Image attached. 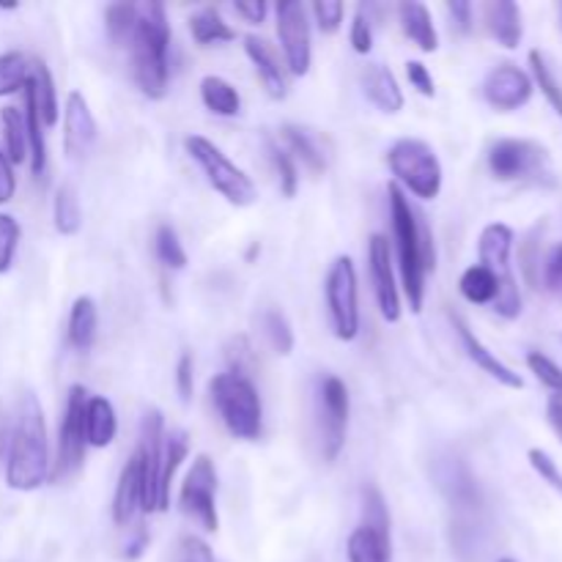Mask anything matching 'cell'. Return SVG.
<instances>
[{
  "mask_svg": "<svg viewBox=\"0 0 562 562\" xmlns=\"http://www.w3.org/2000/svg\"><path fill=\"white\" fill-rule=\"evenodd\" d=\"M390 220H393L395 250H398V272L404 294L412 311L420 313L426 302V274L437 269V252L431 245V231L417 220L409 198L398 184H387Z\"/></svg>",
  "mask_w": 562,
  "mask_h": 562,
  "instance_id": "6da1fadb",
  "label": "cell"
},
{
  "mask_svg": "<svg viewBox=\"0 0 562 562\" xmlns=\"http://www.w3.org/2000/svg\"><path fill=\"white\" fill-rule=\"evenodd\" d=\"M49 481V445L42 404L33 393H25L16 406V420L9 431L5 453V483L14 492H36Z\"/></svg>",
  "mask_w": 562,
  "mask_h": 562,
  "instance_id": "7a4b0ae2",
  "label": "cell"
},
{
  "mask_svg": "<svg viewBox=\"0 0 562 562\" xmlns=\"http://www.w3.org/2000/svg\"><path fill=\"white\" fill-rule=\"evenodd\" d=\"M132 77L143 97L165 99L170 80V22L162 3H148L140 9L137 27L130 42Z\"/></svg>",
  "mask_w": 562,
  "mask_h": 562,
  "instance_id": "3957f363",
  "label": "cell"
},
{
  "mask_svg": "<svg viewBox=\"0 0 562 562\" xmlns=\"http://www.w3.org/2000/svg\"><path fill=\"white\" fill-rule=\"evenodd\" d=\"M209 395L228 434L241 442H256L263 431V406L250 376L223 371L209 382Z\"/></svg>",
  "mask_w": 562,
  "mask_h": 562,
  "instance_id": "277c9868",
  "label": "cell"
},
{
  "mask_svg": "<svg viewBox=\"0 0 562 562\" xmlns=\"http://www.w3.org/2000/svg\"><path fill=\"white\" fill-rule=\"evenodd\" d=\"M387 165L404 192H412L420 201H434L442 192V162L437 151L420 137H401L390 146Z\"/></svg>",
  "mask_w": 562,
  "mask_h": 562,
  "instance_id": "5b68a950",
  "label": "cell"
},
{
  "mask_svg": "<svg viewBox=\"0 0 562 562\" xmlns=\"http://www.w3.org/2000/svg\"><path fill=\"white\" fill-rule=\"evenodd\" d=\"M184 151L190 154L192 162L203 170L206 181L212 184L214 192L225 198L231 206H252L258 201V190L252 184L250 176L228 159V154H223V148L214 146L209 137L203 135H190L184 140Z\"/></svg>",
  "mask_w": 562,
  "mask_h": 562,
  "instance_id": "8992f818",
  "label": "cell"
},
{
  "mask_svg": "<svg viewBox=\"0 0 562 562\" xmlns=\"http://www.w3.org/2000/svg\"><path fill=\"white\" fill-rule=\"evenodd\" d=\"M510 250H514V231L505 223H492L483 228L477 241V258L483 267L492 269L499 280V294L494 300V311L503 318L521 316V291L510 272Z\"/></svg>",
  "mask_w": 562,
  "mask_h": 562,
  "instance_id": "52a82bcc",
  "label": "cell"
},
{
  "mask_svg": "<svg viewBox=\"0 0 562 562\" xmlns=\"http://www.w3.org/2000/svg\"><path fill=\"white\" fill-rule=\"evenodd\" d=\"M329 324L338 340H355L360 333V291H357V269L349 256H338L324 280Z\"/></svg>",
  "mask_w": 562,
  "mask_h": 562,
  "instance_id": "ba28073f",
  "label": "cell"
},
{
  "mask_svg": "<svg viewBox=\"0 0 562 562\" xmlns=\"http://www.w3.org/2000/svg\"><path fill=\"white\" fill-rule=\"evenodd\" d=\"M86 401L88 393L82 384L69 387L64 420L58 426V456H55V464L49 467V481L53 483L71 477L86 461Z\"/></svg>",
  "mask_w": 562,
  "mask_h": 562,
  "instance_id": "9c48e42d",
  "label": "cell"
},
{
  "mask_svg": "<svg viewBox=\"0 0 562 562\" xmlns=\"http://www.w3.org/2000/svg\"><path fill=\"white\" fill-rule=\"evenodd\" d=\"M179 508L187 519L198 521L206 532L220 530L217 516V467L206 453L195 456L179 492Z\"/></svg>",
  "mask_w": 562,
  "mask_h": 562,
  "instance_id": "30bf717a",
  "label": "cell"
},
{
  "mask_svg": "<svg viewBox=\"0 0 562 562\" xmlns=\"http://www.w3.org/2000/svg\"><path fill=\"white\" fill-rule=\"evenodd\" d=\"M274 16H278V38L280 47H283L285 66L294 77H305L313 64V36L307 9L300 0H280L274 5Z\"/></svg>",
  "mask_w": 562,
  "mask_h": 562,
  "instance_id": "8fae6325",
  "label": "cell"
},
{
  "mask_svg": "<svg viewBox=\"0 0 562 562\" xmlns=\"http://www.w3.org/2000/svg\"><path fill=\"white\" fill-rule=\"evenodd\" d=\"M318 412H322V453L324 461H335L346 445L351 398L340 376L329 373L318 384Z\"/></svg>",
  "mask_w": 562,
  "mask_h": 562,
  "instance_id": "7c38bea8",
  "label": "cell"
},
{
  "mask_svg": "<svg viewBox=\"0 0 562 562\" xmlns=\"http://www.w3.org/2000/svg\"><path fill=\"white\" fill-rule=\"evenodd\" d=\"M549 162V151L536 140L503 137L488 148V170L499 181H519L541 176Z\"/></svg>",
  "mask_w": 562,
  "mask_h": 562,
  "instance_id": "4fadbf2b",
  "label": "cell"
},
{
  "mask_svg": "<svg viewBox=\"0 0 562 562\" xmlns=\"http://www.w3.org/2000/svg\"><path fill=\"white\" fill-rule=\"evenodd\" d=\"M162 448H165V420L157 406L143 412L140 420V442H137V461H140L143 477V514L157 510L159 494V470H162Z\"/></svg>",
  "mask_w": 562,
  "mask_h": 562,
  "instance_id": "5bb4252c",
  "label": "cell"
},
{
  "mask_svg": "<svg viewBox=\"0 0 562 562\" xmlns=\"http://www.w3.org/2000/svg\"><path fill=\"white\" fill-rule=\"evenodd\" d=\"M368 267H371L373 291H376L379 313L384 322L395 324L401 322V291L395 283V269L393 256H390V241L387 236L373 234L368 241Z\"/></svg>",
  "mask_w": 562,
  "mask_h": 562,
  "instance_id": "9a60e30c",
  "label": "cell"
},
{
  "mask_svg": "<svg viewBox=\"0 0 562 562\" xmlns=\"http://www.w3.org/2000/svg\"><path fill=\"white\" fill-rule=\"evenodd\" d=\"M532 77L516 64H499L483 80V99L499 113H514L532 99Z\"/></svg>",
  "mask_w": 562,
  "mask_h": 562,
  "instance_id": "2e32d148",
  "label": "cell"
},
{
  "mask_svg": "<svg viewBox=\"0 0 562 562\" xmlns=\"http://www.w3.org/2000/svg\"><path fill=\"white\" fill-rule=\"evenodd\" d=\"M97 143V119L91 113V104L80 91H69L64 104V151L66 157L80 162L91 154Z\"/></svg>",
  "mask_w": 562,
  "mask_h": 562,
  "instance_id": "e0dca14e",
  "label": "cell"
},
{
  "mask_svg": "<svg viewBox=\"0 0 562 562\" xmlns=\"http://www.w3.org/2000/svg\"><path fill=\"white\" fill-rule=\"evenodd\" d=\"M280 146L294 159H302L311 173H327L329 159H333V143L324 132L302 124H283L280 126Z\"/></svg>",
  "mask_w": 562,
  "mask_h": 562,
  "instance_id": "ac0fdd59",
  "label": "cell"
},
{
  "mask_svg": "<svg viewBox=\"0 0 562 562\" xmlns=\"http://www.w3.org/2000/svg\"><path fill=\"white\" fill-rule=\"evenodd\" d=\"M448 316H450V324H453V329L459 333L467 357H470V360L475 362L483 373H488V376H492L494 382L503 384V387H510V390L525 387V379H521L514 368L505 366V362L499 360V357L494 355V351L488 349V346L483 344L475 333H472V327L464 322V316H461V313L448 311Z\"/></svg>",
  "mask_w": 562,
  "mask_h": 562,
  "instance_id": "d6986e66",
  "label": "cell"
},
{
  "mask_svg": "<svg viewBox=\"0 0 562 562\" xmlns=\"http://www.w3.org/2000/svg\"><path fill=\"white\" fill-rule=\"evenodd\" d=\"M245 55L250 58V64L256 66L258 80L263 82V91L272 99H285L289 97V77H285V69L280 66V58L274 55V49L269 47L267 38L245 36Z\"/></svg>",
  "mask_w": 562,
  "mask_h": 562,
  "instance_id": "ffe728a7",
  "label": "cell"
},
{
  "mask_svg": "<svg viewBox=\"0 0 562 562\" xmlns=\"http://www.w3.org/2000/svg\"><path fill=\"white\" fill-rule=\"evenodd\" d=\"M137 510H143V477H140V461L132 453L126 464L121 467L119 483H115L113 494V521L119 527H130Z\"/></svg>",
  "mask_w": 562,
  "mask_h": 562,
  "instance_id": "44dd1931",
  "label": "cell"
},
{
  "mask_svg": "<svg viewBox=\"0 0 562 562\" xmlns=\"http://www.w3.org/2000/svg\"><path fill=\"white\" fill-rule=\"evenodd\" d=\"M346 558L349 562H390L393 558V543H390V525H373L360 521L346 543Z\"/></svg>",
  "mask_w": 562,
  "mask_h": 562,
  "instance_id": "7402d4cb",
  "label": "cell"
},
{
  "mask_svg": "<svg viewBox=\"0 0 562 562\" xmlns=\"http://www.w3.org/2000/svg\"><path fill=\"white\" fill-rule=\"evenodd\" d=\"M362 93L368 97V102L376 104L387 115H395L404 110L406 99L398 86V77L384 64H371L362 69Z\"/></svg>",
  "mask_w": 562,
  "mask_h": 562,
  "instance_id": "603a6c76",
  "label": "cell"
},
{
  "mask_svg": "<svg viewBox=\"0 0 562 562\" xmlns=\"http://www.w3.org/2000/svg\"><path fill=\"white\" fill-rule=\"evenodd\" d=\"M486 27L494 42L505 49H516L525 36V22H521V9L514 0H492L483 5Z\"/></svg>",
  "mask_w": 562,
  "mask_h": 562,
  "instance_id": "cb8c5ba5",
  "label": "cell"
},
{
  "mask_svg": "<svg viewBox=\"0 0 562 562\" xmlns=\"http://www.w3.org/2000/svg\"><path fill=\"white\" fill-rule=\"evenodd\" d=\"M190 456V437L187 431L176 428V431L165 434V448H162V470H159V494H157V510L170 508V486L179 472L181 461Z\"/></svg>",
  "mask_w": 562,
  "mask_h": 562,
  "instance_id": "d4e9b609",
  "label": "cell"
},
{
  "mask_svg": "<svg viewBox=\"0 0 562 562\" xmlns=\"http://www.w3.org/2000/svg\"><path fill=\"white\" fill-rule=\"evenodd\" d=\"M119 434V417L113 404L104 395H93L86 401V442L91 448H108Z\"/></svg>",
  "mask_w": 562,
  "mask_h": 562,
  "instance_id": "484cf974",
  "label": "cell"
},
{
  "mask_svg": "<svg viewBox=\"0 0 562 562\" xmlns=\"http://www.w3.org/2000/svg\"><path fill=\"white\" fill-rule=\"evenodd\" d=\"M398 20H401V27H404L406 38H412L423 53H437L439 33H437V25H434V16L431 11H428V5L415 3V0H412V3H401Z\"/></svg>",
  "mask_w": 562,
  "mask_h": 562,
  "instance_id": "4316f807",
  "label": "cell"
},
{
  "mask_svg": "<svg viewBox=\"0 0 562 562\" xmlns=\"http://www.w3.org/2000/svg\"><path fill=\"white\" fill-rule=\"evenodd\" d=\"M27 86L33 91V102H36L38 119H42L44 126H55L58 124L60 113H58V91H55V80L53 71L47 69L44 60H33L31 64V75H27Z\"/></svg>",
  "mask_w": 562,
  "mask_h": 562,
  "instance_id": "83f0119b",
  "label": "cell"
},
{
  "mask_svg": "<svg viewBox=\"0 0 562 562\" xmlns=\"http://www.w3.org/2000/svg\"><path fill=\"white\" fill-rule=\"evenodd\" d=\"M97 329H99V311L97 302L91 296H77L75 305L69 311V329H66V338L69 346L77 351H88L97 344Z\"/></svg>",
  "mask_w": 562,
  "mask_h": 562,
  "instance_id": "f1b7e54d",
  "label": "cell"
},
{
  "mask_svg": "<svg viewBox=\"0 0 562 562\" xmlns=\"http://www.w3.org/2000/svg\"><path fill=\"white\" fill-rule=\"evenodd\" d=\"M201 102H203V108L212 110L214 115H223V119H234V115L241 113L239 91H236V88L220 75L203 77V80H201Z\"/></svg>",
  "mask_w": 562,
  "mask_h": 562,
  "instance_id": "f546056e",
  "label": "cell"
},
{
  "mask_svg": "<svg viewBox=\"0 0 562 562\" xmlns=\"http://www.w3.org/2000/svg\"><path fill=\"white\" fill-rule=\"evenodd\" d=\"M25 132H27V159H31V173L36 176H44V170H47V140H44V124L42 119H38V110H36V102H33V91L31 86L25 82Z\"/></svg>",
  "mask_w": 562,
  "mask_h": 562,
  "instance_id": "4dcf8cb0",
  "label": "cell"
},
{
  "mask_svg": "<svg viewBox=\"0 0 562 562\" xmlns=\"http://www.w3.org/2000/svg\"><path fill=\"white\" fill-rule=\"evenodd\" d=\"M459 291L467 302L472 305H494L499 294V280L483 263H472L470 269H464V274L459 278Z\"/></svg>",
  "mask_w": 562,
  "mask_h": 562,
  "instance_id": "1f68e13d",
  "label": "cell"
},
{
  "mask_svg": "<svg viewBox=\"0 0 562 562\" xmlns=\"http://www.w3.org/2000/svg\"><path fill=\"white\" fill-rule=\"evenodd\" d=\"M190 33L195 38L198 47H212V44H225V42H234L236 31L223 20L217 9L206 5V9L195 11L190 16Z\"/></svg>",
  "mask_w": 562,
  "mask_h": 562,
  "instance_id": "d6a6232c",
  "label": "cell"
},
{
  "mask_svg": "<svg viewBox=\"0 0 562 562\" xmlns=\"http://www.w3.org/2000/svg\"><path fill=\"white\" fill-rule=\"evenodd\" d=\"M53 223L60 236H75L82 228V209L77 190L71 184H60L53 201Z\"/></svg>",
  "mask_w": 562,
  "mask_h": 562,
  "instance_id": "836d02e7",
  "label": "cell"
},
{
  "mask_svg": "<svg viewBox=\"0 0 562 562\" xmlns=\"http://www.w3.org/2000/svg\"><path fill=\"white\" fill-rule=\"evenodd\" d=\"M137 16H140V9L135 3H113L104 9V31H108V38L115 44V47H130L132 33L137 27Z\"/></svg>",
  "mask_w": 562,
  "mask_h": 562,
  "instance_id": "e575fe53",
  "label": "cell"
},
{
  "mask_svg": "<svg viewBox=\"0 0 562 562\" xmlns=\"http://www.w3.org/2000/svg\"><path fill=\"white\" fill-rule=\"evenodd\" d=\"M261 329H263V338L267 344L272 346L274 355L280 357H289L294 351V327H291L289 316L278 307H267L261 313Z\"/></svg>",
  "mask_w": 562,
  "mask_h": 562,
  "instance_id": "d590c367",
  "label": "cell"
},
{
  "mask_svg": "<svg viewBox=\"0 0 562 562\" xmlns=\"http://www.w3.org/2000/svg\"><path fill=\"white\" fill-rule=\"evenodd\" d=\"M3 121V137H5V157L11 165H20L27 159V132H25V115L16 108H3L0 113Z\"/></svg>",
  "mask_w": 562,
  "mask_h": 562,
  "instance_id": "8d00e7d4",
  "label": "cell"
},
{
  "mask_svg": "<svg viewBox=\"0 0 562 562\" xmlns=\"http://www.w3.org/2000/svg\"><path fill=\"white\" fill-rule=\"evenodd\" d=\"M530 69H532V86L541 88V93L547 97V102L552 104L554 113L562 119V86L554 75V69L549 66L547 55L541 49H532L530 53Z\"/></svg>",
  "mask_w": 562,
  "mask_h": 562,
  "instance_id": "74e56055",
  "label": "cell"
},
{
  "mask_svg": "<svg viewBox=\"0 0 562 562\" xmlns=\"http://www.w3.org/2000/svg\"><path fill=\"white\" fill-rule=\"evenodd\" d=\"M267 154L274 168V176H278L283 198H294L296 190H300V168H296V159L278 140H267Z\"/></svg>",
  "mask_w": 562,
  "mask_h": 562,
  "instance_id": "f35d334b",
  "label": "cell"
},
{
  "mask_svg": "<svg viewBox=\"0 0 562 562\" xmlns=\"http://www.w3.org/2000/svg\"><path fill=\"white\" fill-rule=\"evenodd\" d=\"M154 252H157V261L162 263L165 269H173V272H181L187 267V250L181 245L179 234H176L173 225L162 223L154 234Z\"/></svg>",
  "mask_w": 562,
  "mask_h": 562,
  "instance_id": "ab89813d",
  "label": "cell"
},
{
  "mask_svg": "<svg viewBox=\"0 0 562 562\" xmlns=\"http://www.w3.org/2000/svg\"><path fill=\"white\" fill-rule=\"evenodd\" d=\"M31 75V64L22 53L11 49V53H0V97H11V93L22 91Z\"/></svg>",
  "mask_w": 562,
  "mask_h": 562,
  "instance_id": "60d3db41",
  "label": "cell"
},
{
  "mask_svg": "<svg viewBox=\"0 0 562 562\" xmlns=\"http://www.w3.org/2000/svg\"><path fill=\"white\" fill-rule=\"evenodd\" d=\"M538 285L562 300V239L554 241L538 261Z\"/></svg>",
  "mask_w": 562,
  "mask_h": 562,
  "instance_id": "b9f144b4",
  "label": "cell"
},
{
  "mask_svg": "<svg viewBox=\"0 0 562 562\" xmlns=\"http://www.w3.org/2000/svg\"><path fill=\"white\" fill-rule=\"evenodd\" d=\"M527 368L536 373V379L543 387L552 390V395H562V368L552 357H547L543 351H530L527 355Z\"/></svg>",
  "mask_w": 562,
  "mask_h": 562,
  "instance_id": "7bdbcfd3",
  "label": "cell"
},
{
  "mask_svg": "<svg viewBox=\"0 0 562 562\" xmlns=\"http://www.w3.org/2000/svg\"><path fill=\"white\" fill-rule=\"evenodd\" d=\"M349 42L357 55H368L373 49V20H371V5H357L355 16H351V31Z\"/></svg>",
  "mask_w": 562,
  "mask_h": 562,
  "instance_id": "ee69618b",
  "label": "cell"
},
{
  "mask_svg": "<svg viewBox=\"0 0 562 562\" xmlns=\"http://www.w3.org/2000/svg\"><path fill=\"white\" fill-rule=\"evenodd\" d=\"M16 245H20V223L11 214L0 212V274H5L14 263Z\"/></svg>",
  "mask_w": 562,
  "mask_h": 562,
  "instance_id": "f6af8a7d",
  "label": "cell"
},
{
  "mask_svg": "<svg viewBox=\"0 0 562 562\" xmlns=\"http://www.w3.org/2000/svg\"><path fill=\"white\" fill-rule=\"evenodd\" d=\"M311 14L313 20H316L318 31L333 36V33H338L340 25H344L346 5L340 3V0H316V3L311 5Z\"/></svg>",
  "mask_w": 562,
  "mask_h": 562,
  "instance_id": "bcb514c9",
  "label": "cell"
},
{
  "mask_svg": "<svg viewBox=\"0 0 562 562\" xmlns=\"http://www.w3.org/2000/svg\"><path fill=\"white\" fill-rule=\"evenodd\" d=\"M527 461H530L532 470L541 475V481L549 483V486H552L554 492L562 497V472H560V467L554 464L552 456L541 448H532V450H527Z\"/></svg>",
  "mask_w": 562,
  "mask_h": 562,
  "instance_id": "7dc6e473",
  "label": "cell"
},
{
  "mask_svg": "<svg viewBox=\"0 0 562 562\" xmlns=\"http://www.w3.org/2000/svg\"><path fill=\"white\" fill-rule=\"evenodd\" d=\"M173 562H220V560L206 541H201L198 536H184L179 541V547H176Z\"/></svg>",
  "mask_w": 562,
  "mask_h": 562,
  "instance_id": "c3c4849f",
  "label": "cell"
},
{
  "mask_svg": "<svg viewBox=\"0 0 562 562\" xmlns=\"http://www.w3.org/2000/svg\"><path fill=\"white\" fill-rule=\"evenodd\" d=\"M176 390H179L181 404H190L192 395H195V360H192L190 351H184L176 362Z\"/></svg>",
  "mask_w": 562,
  "mask_h": 562,
  "instance_id": "681fc988",
  "label": "cell"
},
{
  "mask_svg": "<svg viewBox=\"0 0 562 562\" xmlns=\"http://www.w3.org/2000/svg\"><path fill=\"white\" fill-rule=\"evenodd\" d=\"M406 80H409L412 88H415L417 93H423V97H437V82H434V75L428 71V66L423 64V60H409V64H406Z\"/></svg>",
  "mask_w": 562,
  "mask_h": 562,
  "instance_id": "f907efd6",
  "label": "cell"
},
{
  "mask_svg": "<svg viewBox=\"0 0 562 562\" xmlns=\"http://www.w3.org/2000/svg\"><path fill=\"white\" fill-rule=\"evenodd\" d=\"M148 543H151V538H148V530L143 525H135L130 530V536H126L124 547H121V560L124 562H137L146 554Z\"/></svg>",
  "mask_w": 562,
  "mask_h": 562,
  "instance_id": "816d5d0a",
  "label": "cell"
},
{
  "mask_svg": "<svg viewBox=\"0 0 562 562\" xmlns=\"http://www.w3.org/2000/svg\"><path fill=\"white\" fill-rule=\"evenodd\" d=\"M448 14H450V20H453V25L459 27L461 33L472 31V16H475V5L467 3V0H450Z\"/></svg>",
  "mask_w": 562,
  "mask_h": 562,
  "instance_id": "f5cc1de1",
  "label": "cell"
},
{
  "mask_svg": "<svg viewBox=\"0 0 562 562\" xmlns=\"http://www.w3.org/2000/svg\"><path fill=\"white\" fill-rule=\"evenodd\" d=\"M16 192V176H14V165L9 162L3 151H0V206L9 203Z\"/></svg>",
  "mask_w": 562,
  "mask_h": 562,
  "instance_id": "db71d44e",
  "label": "cell"
},
{
  "mask_svg": "<svg viewBox=\"0 0 562 562\" xmlns=\"http://www.w3.org/2000/svg\"><path fill=\"white\" fill-rule=\"evenodd\" d=\"M234 11L245 22H252V25H261L263 16H267V11H269V5L263 3V0H236Z\"/></svg>",
  "mask_w": 562,
  "mask_h": 562,
  "instance_id": "11a10c76",
  "label": "cell"
},
{
  "mask_svg": "<svg viewBox=\"0 0 562 562\" xmlns=\"http://www.w3.org/2000/svg\"><path fill=\"white\" fill-rule=\"evenodd\" d=\"M547 420H549V428L558 434V439L562 442V395H549Z\"/></svg>",
  "mask_w": 562,
  "mask_h": 562,
  "instance_id": "9f6ffc18",
  "label": "cell"
},
{
  "mask_svg": "<svg viewBox=\"0 0 562 562\" xmlns=\"http://www.w3.org/2000/svg\"><path fill=\"white\" fill-rule=\"evenodd\" d=\"M558 16H560V31H562V3L558 5Z\"/></svg>",
  "mask_w": 562,
  "mask_h": 562,
  "instance_id": "6f0895ef",
  "label": "cell"
},
{
  "mask_svg": "<svg viewBox=\"0 0 562 562\" xmlns=\"http://www.w3.org/2000/svg\"><path fill=\"white\" fill-rule=\"evenodd\" d=\"M497 562H516V560H510V558H503V560H497Z\"/></svg>",
  "mask_w": 562,
  "mask_h": 562,
  "instance_id": "680465c9",
  "label": "cell"
}]
</instances>
